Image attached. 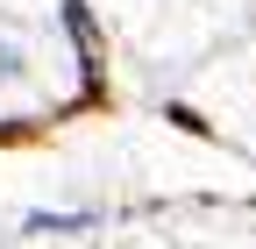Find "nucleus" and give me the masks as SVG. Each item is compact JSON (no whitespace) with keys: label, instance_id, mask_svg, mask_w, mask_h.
<instances>
[{"label":"nucleus","instance_id":"nucleus-2","mask_svg":"<svg viewBox=\"0 0 256 249\" xmlns=\"http://www.w3.org/2000/svg\"><path fill=\"white\" fill-rule=\"evenodd\" d=\"M206 100H214V114L256 150V57H228V72L206 78Z\"/></svg>","mask_w":256,"mask_h":249},{"label":"nucleus","instance_id":"nucleus-1","mask_svg":"<svg viewBox=\"0 0 256 249\" xmlns=\"http://www.w3.org/2000/svg\"><path fill=\"white\" fill-rule=\"evenodd\" d=\"M235 0H114V14L128 22V36L142 50H178V43H206L214 28H228Z\"/></svg>","mask_w":256,"mask_h":249}]
</instances>
